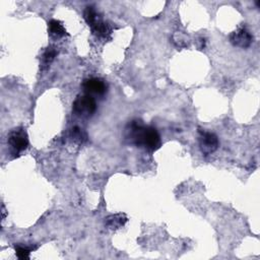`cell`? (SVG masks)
<instances>
[{
  "mask_svg": "<svg viewBox=\"0 0 260 260\" xmlns=\"http://www.w3.org/2000/svg\"><path fill=\"white\" fill-rule=\"evenodd\" d=\"M82 88L89 95H104L107 92L108 85L106 81L99 77L86 78L82 82Z\"/></svg>",
  "mask_w": 260,
  "mask_h": 260,
  "instance_id": "8992f818",
  "label": "cell"
},
{
  "mask_svg": "<svg viewBox=\"0 0 260 260\" xmlns=\"http://www.w3.org/2000/svg\"><path fill=\"white\" fill-rule=\"evenodd\" d=\"M199 147L201 152L204 155H208L210 153H213L219 145V141L217 136L209 131L205 130H199Z\"/></svg>",
  "mask_w": 260,
  "mask_h": 260,
  "instance_id": "5b68a950",
  "label": "cell"
},
{
  "mask_svg": "<svg viewBox=\"0 0 260 260\" xmlns=\"http://www.w3.org/2000/svg\"><path fill=\"white\" fill-rule=\"evenodd\" d=\"M15 254L17 256V258L21 259V260H26L29 258V254L31 252V249L30 248H27V247H24V246H21L19 244L15 245Z\"/></svg>",
  "mask_w": 260,
  "mask_h": 260,
  "instance_id": "7c38bea8",
  "label": "cell"
},
{
  "mask_svg": "<svg viewBox=\"0 0 260 260\" xmlns=\"http://www.w3.org/2000/svg\"><path fill=\"white\" fill-rule=\"evenodd\" d=\"M105 219H106L105 224L110 230H117L125 224V222L127 221V216L124 213H117V214L109 215Z\"/></svg>",
  "mask_w": 260,
  "mask_h": 260,
  "instance_id": "ba28073f",
  "label": "cell"
},
{
  "mask_svg": "<svg viewBox=\"0 0 260 260\" xmlns=\"http://www.w3.org/2000/svg\"><path fill=\"white\" fill-rule=\"evenodd\" d=\"M7 143L13 154L17 155L28 146V136L24 128H13L7 135Z\"/></svg>",
  "mask_w": 260,
  "mask_h": 260,
  "instance_id": "277c9868",
  "label": "cell"
},
{
  "mask_svg": "<svg viewBox=\"0 0 260 260\" xmlns=\"http://www.w3.org/2000/svg\"><path fill=\"white\" fill-rule=\"evenodd\" d=\"M83 17L86 23L90 26L91 31L99 38L107 39L112 34L111 25L102 19V16L92 6H87L84 9Z\"/></svg>",
  "mask_w": 260,
  "mask_h": 260,
  "instance_id": "7a4b0ae2",
  "label": "cell"
},
{
  "mask_svg": "<svg viewBox=\"0 0 260 260\" xmlns=\"http://www.w3.org/2000/svg\"><path fill=\"white\" fill-rule=\"evenodd\" d=\"M48 30L52 38L60 39L66 35V29L63 24L56 19H52L48 23Z\"/></svg>",
  "mask_w": 260,
  "mask_h": 260,
  "instance_id": "9c48e42d",
  "label": "cell"
},
{
  "mask_svg": "<svg viewBox=\"0 0 260 260\" xmlns=\"http://www.w3.org/2000/svg\"><path fill=\"white\" fill-rule=\"evenodd\" d=\"M124 138L129 144H134L148 151H154L160 145V136L156 128L144 125L138 119L129 121L125 126Z\"/></svg>",
  "mask_w": 260,
  "mask_h": 260,
  "instance_id": "6da1fadb",
  "label": "cell"
},
{
  "mask_svg": "<svg viewBox=\"0 0 260 260\" xmlns=\"http://www.w3.org/2000/svg\"><path fill=\"white\" fill-rule=\"evenodd\" d=\"M96 111V102L89 94H79L72 104V112L75 116L83 119L90 118Z\"/></svg>",
  "mask_w": 260,
  "mask_h": 260,
  "instance_id": "3957f363",
  "label": "cell"
},
{
  "mask_svg": "<svg viewBox=\"0 0 260 260\" xmlns=\"http://www.w3.org/2000/svg\"><path fill=\"white\" fill-rule=\"evenodd\" d=\"M58 51L54 47H49L47 50L44 52L43 57H42V66L43 68H48L50 64L53 62L55 57L57 56Z\"/></svg>",
  "mask_w": 260,
  "mask_h": 260,
  "instance_id": "30bf717a",
  "label": "cell"
},
{
  "mask_svg": "<svg viewBox=\"0 0 260 260\" xmlns=\"http://www.w3.org/2000/svg\"><path fill=\"white\" fill-rule=\"evenodd\" d=\"M70 137L74 140V141H76V142H78V143H83L84 141H86V134H85V132L81 129V128H79V127H77V126H75V127H73L72 129H71V131H70Z\"/></svg>",
  "mask_w": 260,
  "mask_h": 260,
  "instance_id": "8fae6325",
  "label": "cell"
},
{
  "mask_svg": "<svg viewBox=\"0 0 260 260\" xmlns=\"http://www.w3.org/2000/svg\"><path fill=\"white\" fill-rule=\"evenodd\" d=\"M230 42L235 47L239 48H248L253 42V36L246 27H239L237 30L233 31L230 35Z\"/></svg>",
  "mask_w": 260,
  "mask_h": 260,
  "instance_id": "52a82bcc",
  "label": "cell"
}]
</instances>
